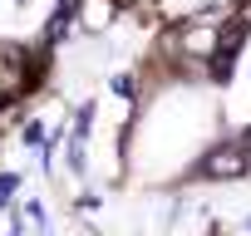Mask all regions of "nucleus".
Listing matches in <instances>:
<instances>
[{
  "instance_id": "1",
  "label": "nucleus",
  "mask_w": 251,
  "mask_h": 236,
  "mask_svg": "<svg viewBox=\"0 0 251 236\" xmlns=\"http://www.w3.org/2000/svg\"><path fill=\"white\" fill-rule=\"evenodd\" d=\"M246 167H251V153H246V143H241V148H212L197 172H202V177H241Z\"/></svg>"
},
{
  "instance_id": "2",
  "label": "nucleus",
  "mask_w": 251,
  "mask_h": 236,
  "mask_svg": "<svg viewBox=\"0 0 251 236\" xmlns=\"http://www.w3.org/2000/svg\"><path fill=\"white\" fill-rule=\"evenodd\" d=\"M236 49H241V30H226V40H222V45H217V54H212V74H217V79H226V69H231Z\"/></svg>"
},
{
  "instance_id": "3",
  "label": "nucleus",
  "mask_w": 251,
  "mask_h": 236,
  "mask_svg": "<svg viewBox=\"0 0 251 236\" xmlns=\"http://www.w3.org/2000/svg\"><path fill=\"white\" fill-rule=\"evenodd\" d=\"M246 153H251V133H246Z\"/></svg>"
}]
</instances>
